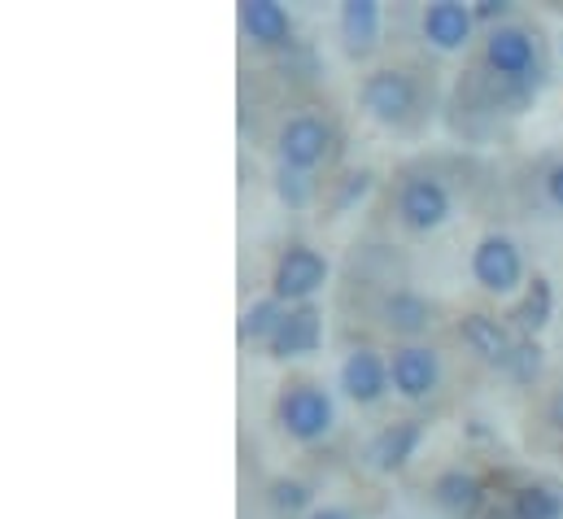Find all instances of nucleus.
Wrapping results in <instances>:
<instances>
[{
	"label": "nucleus",
	"instance_id": "obj_1",
	"mask_svg": "<svg viewBox=\"0 0 563 519\" xmlns=\"http://www.w3.org/2000/svg\"><path fill=\"white\" fill-rule=\"evenodd\" d=\"M485 70L489 79H498L503 101H511L516 110L529 106L542 88V62H538V40L520 26V22H503L494 31H485Z\"/></svg>",
	"mask_w": 563,
	"mask_h": 519
},
{
	"label": "nucleus",
	"instance_id": "obj_2",
	"mask_svg": "<svg viewBox=\"0 0 563 519\" xmlns=\"http://www.w3.org/2000/svg\"><path fill=\"white\" fill-rule=\"evenodd\" d=\"M276 419L297 445H314L336 428V401L310 376H292L280 385L276 397Z\"/></svg>",
	"mask_w": 563,
	"mask_h": 519
},
{
	"label": "nucleus",
	"instance_id": "obj_3",
	"mask_svg": "<svg viewBox=\"0 0 563 519\" xmlns=\"http://www.w3.org/2000/svg\"><path fill=\"white\" fill-rule=\"evenodd\" d=\"M358 106L380 128H411V119L420 114V79L402 66H376L358 84Z\"/></svg>",
	"mask_w": 563,
	"mask_h": 519
},
{
	"label": "nucleus",
	"instance_id": "obj_4",
	"mask_svg": "<svg viewBox=\"0 0 563 519\" xmlns=\"http://www.w3.org/2000/svg\"><path fill=\"white\" fill-rule=\"evenodd\" d=\"M394 210H398V223H402L411 236H428V232H437V228L454 214V192L445 188L441 175L416 170V175H407V179L398 184Z\"/></svg>",
	"mask_w": 563,
	"mask_h": 519
},
{
	"label": "nucleus",
	"instance_id": "obj_5",
	"mask_svg": "<svg viewBox=\"0 0 563 519\" xmlns=\"http://www.w3.org/2000/svg\"><path fill=\"white\" fill-rule=\"evenodd\" d=\"M472 279L494 292V297H511L520 292L529 279H525V254L520 245L507 236V232H485L476 245H472V258H467Z\"/></svg>",
	"mask_w": 563,
	"mask_h": 519
},
{
	"label": "nucleus",
	"instance_id": "obj_6",
	"mask_svg": "<svg viewBox=\"0 0 563 519\" xmlns=\"http://www.w3.org/2000/svg\"><path fill=\"white\" fill-rule=\"evenodd\" d=\"M276 153H280V166L288 170H319L332 153V123L323 114H292L284 119L276 131Z\"/></svg>",
	"mask_w": 563,
	"mask_h": 519
},
{
	"label": "nucleus",
	"instance_id": "obj_7",
	"mask_svg": "<svg viewBox=\"0 0 563 519\" xmlns=\"http://www.w3.org/2000/svg\"><path fill=\"white\" fill-rule=\"evenodd\" d=\"M328 258L310 245H288L276 270H272V297H280L284 306H306L323 284H328Z\"/></svg>",
	"mask_w": 563,
	"mask_h": 519
},
{
	"label": "nucleus",
	"instance_id": "obj_8",
	"mask_svg": "<svg viewBox=\"0 0 563 519\" xmlns=\"http://www.w3.org/2000/svg\"><path fill=\"white\" fill-rule=\"evenodd\" d=\"M389 380H394V393L407 397V401H428L437 385H441V358L432 345H398L389 354Z\"/></svg>",
	"mask_w": 563,
	"mask_h": 519
},
{
	"label": "nucleus",
	"instance_id": "obj_9",
	"mask_svg": "<svg viewBox=\"0 0 563 519\" xmlns=\"http://www.w3.org/2000/svg\"><path fill=\"white\" fill-rule=\"evenodd\" d=\"M428 494H432V507L445 519H485L489 511V485L463 467H445Z\"/></svg>",
	"mask_w": 563,
	"mask_h": 519
},
{
	"label": "nucleus",
	"instance_id": "obj_10",
	"mask_svg": "<svg viewBox=\"0 0 563 519\" xmlns=\"http://www.w3.org/2000/svg\"><path fill=\"white\" fill-rule=\"evenodd\" d=\"M423 432H428L423 419H394V423H385L367 441V467H376L380 476H398L423 445Z\"/></svg>",
	"mask_w": 563,
	"mask_h": 519
},
{
	"label": "nucleus",
	"instance_id": "obj_11",
	"mask_svg": "<svg viewBox=\"0 0 563 519\" xmlns=\"http://www.w3.org/2000/svg\"><path fill=\"white\" fill-rule=\"evenodd\" d=\"M323 345V314L319 306H288L276 328V336L267 341V358L276 363H288V358H306V354H319Z\"/></svg>",
	"mask_w": 563,
	"mask_h": 519
},
{
	"label": "nucleus",
	"instance_id": "obj_12",
	"mask_svg": "<svg viewBox=\"0 0 563 519\" xmlns=\"http://www.w3.org/2000/svg\"><path fill=\"white\" fill-rule=\"evenodd\" d=\"M341 393L354 401V406H376L385 393L394 389V380H389V358L380 354V350H350L345 354V363H341Z\"/></svg>",
	"mask_w": 563,
	"mask_h": 519
},
{
	"label": "nucleus",
	"instance_id": "obj_13",
	"mask_svg": "<svg viewBox=\"0 0 563 519\" xmlns=\"http://www.w3.org/2000/svg\"><path fill=\"white\" fill-rule=\"evenodd\" d=\"M420 31L432 48L459 53V48H467L472 35H476V13H472V4H463V0H432V4H423Z\"/></svg>",
	"mask_w": 563,
	"mask_h": 519
},
{
	"label": "nucleus",
	"instance_id": "obj_14",
	"mask_svg": "<svg viewBox=\"0 0 563 519\" xmlns=\"http://www.w3.org/2000/svg\"><path fill=\"white\" fill-rule=\"evenodd\" d=\"M459 336H463V345L472 350V354H481L489 367H507V358H511V350H516V332H511V323L507 319H494V314H481V310H472V314H463L459 319Z\"/></svg>",
	"mask_w": 563,
	"mask_h": 519
},
{
	"label": "nucleus",
	"instance_id": "obj_15",
	"mask_svg": "<svg viewBox=\"0 0 563 519\" xmlns=\"http://www.w3.org/2000/svg\"><path fill=\"white\" fill-rule=\"evenodd\" d=\"M485 519H563V489L555 481H525L503 507H489Z\"/></svg>",
	"mask_w": 563,
	"mask_h": 519
},
{
	"label": "nucleus",
	"instance_id": "obj_16",
	"mask_svg": "<svg viewBox=\"0 0 563 519\" xmlns=\"http://www.w3.org/2000/svg\"><path fill=\"white\" fill-rule=\"evenodd\" d=\"M380 323H385L394 336H402L407 345H416V336H423V332L432 328V301L402 284V288L385 292V301H380Z\"/></svg>",
	"mask_w": 563,
	"mask_h": 519
},
{
	"label": "nucleus",
	"instance_id": "obj_17",
	"mask_svg": "<svg viewBox=\"0 0 563 519\" xmlns=\"http://www.w3.org/2000/svg\"><path fill=\"white\" fill-rule=\"evenodd\" d=\"M241 31L258 48H292V13L280 0H245L241 4Z\"/></svg>",
	"mask_w": 563,
	"mask_h": 519
},
{
	"label": "nucleus",
	"instance_id": "obj_18",
	"mask_svg": "<svg viewBox=\"0 0 563 519\" xmlns=\"http://www.w3.org/2000/svg\"><path fill=\"white\" fill-rule=\"evenodd\" d=\"M341 40L354 62H367L380 44V4L376 0H345L341 4Z\"/></svg>",
	"mask_w": 563,
	"mask_h": 519
},
{
	"label": "nucleus",
	"instance_id": "obj_19",
	"mask_svg": "<svg viewBox=\"0 0 563 519\" xmlns=\"http://www.w3.org/2000/svg\"><path fill=\"white\" fill-rule=\"evenodd\" d=\"M551 314H555V288H551L547 275H533V279L525 284L516 310L507 314V323H511L516 336H538V332L551 323Z\"/></svg>",
	"mask_w": 563,
	"mask_h": 519
},
{
	"label": "nucleus",
	"instance_id": "obj_20",
	"mask_svg": "<svg viewBox=\"0 0 563 519\" xmlns=\"http://www.w3.org/2000/svg\"><path fill=\"white\" fill-rule=\"evenodd\" d=\"M284 306L280 297H258L254 306H245V314H241V323H236V336H241V345H267L272 336H276V328H280L284 319Z\"/></svg>",
	"mask_w": 563,
	"mask_h": 519
},
{
	"label": "nucleus",
	"instance_id": "obj_21",
	"mask_svg": "<svg viewBox=\"0 0 563 519\" xmlns=\"http://www.w3.org/2000/svg\"><path fill=\"white\" fill-rule=\"evenodd\" d=\"M263 498H267V507H272L276 516H301V511L314 507V489L301 485V481H292V476H276Z\"/></svg>",
	"mask_w": 563,
	"mask_h": 519
},
{
	"label": "nucleus",
	"instance_id": "obj_22",
	"mask_svg": "<svg viewBox=\"0 0 563 519\" xmlns=\"http://www.w3.org/2000/svg\"><path fill=\"white\" fill-rule=\"evenodd\" d=\"M542 367H547V350H542V341H538V336H520L503 372H507V380H516V385H533V380L542 376Z\"/></svg>",
	"mask_w": 563,
	"mask_h": 519
},
{
	"label": "nucleus",
	"instance_id": "obj_23",
	"mask_svg": "<svg viewBox=\"0 0 563 519\" xmlns=\"http://www.w3.org/2000/svg\"><path fill=\"white\" fill-rule=\"evenodd\" d=\"M276 197H280L288 210H306V206L314 201V179H310L306 170L280 166V170H276Z\"/></svg>",
	"mask_w": 563,
	"mask_h": 519
},
{
	"label": "nucleus",
	"instance_id": "obj_24",
	"mask_svg": "<svg viewBox=\"0 0 563 519\" xmlns=\"http://www.w3.org/2000/svg\"><path fill=\"white\" fill-rule=\"evenodd\" d=\"M372 184H376V170H367V166H363V170H350V175H341V179H336V197H332V210H336V214H345L350 206H358V201L372 192Z\"/></svg>",
	"mask_w": 563,
	"mask_h": 519
},
{
	"label": "nucleus",
	"instance_id": "obj_25",
	"mask_svg": "<svg viewBox=\"0 0 563 519\" xmlns=\"http://www.w3.org/2000/svg\"><path fill=\"white\" fill-rule=\"evenodd\" d=\"M472 13H476V26H489L494 31V26H503L511 18V4L507 0H476Z\"/></svg>",
	"mask_w": 563,
	"mask_h": 519
},
{
	"label": "nucleus",
	"instance_id": "obj_26",
	"mask_svg": "<svg viewBox=\"0 0 563 519\" xmlns=\"http://www.w3.org/2000/svg\"><path fill=\"white\" fill-rule=\"evenodd\" d=\"M542 188H547V201L555 206V210H563V157L547 170V179H542Z\"/></svg>",
	"mask_w": 563,
	"mask_h": 519
},
{
	"label": "nucleus",
	"instance_id": "obj_27",
	"mask_svg": "<svg viewBox=\"0 0 563 519\" xmlns=\"http://www.w3.org/2000/svg\"><path fill=\"white\" fill-rule=\"evenodd\" d=\"M547 419L563 432V389H555L551 397H547Z\"/></svg>",
	"mask_w": 563,
	"mask_h": 519
},
{
	"label": "nucleus",
	"instance_id": "obj_28",
	"mask_svg": "<svg viewBox=\"0 0 563 519\" xmlns=\"http://www.w3.org/2000/svg\"><path fill=\"white\" fill-rule=\"evenodd\" d=\"M306 519H354V516H350L345 507H314Z\"/></svg>",
	"mask_w": 563,
	"mask_h": 519
}]
</instances>
